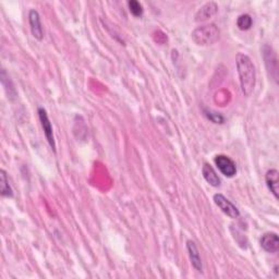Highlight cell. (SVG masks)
<instances>
[{
	"instance_id": "cell-1",
	"label": "cell",
	"mask_w": 279,
	"mask_h": 279,
	"mask_svg": "<svg viewBox=\"0 0 279 279\" xmlns=\"http://www.w3.org/2000/svg\"><path fill=\"white\" fill-rule=\"evenodd\" d=\"M237 69L240 78L241 91L244 96H251L255 88V68L251 58L244 54H238L237 56Z\"/></svg>"
},
{
	"instance_id": "cell-2",
	"label": "cell",
	"mask_w": 279,
	"mask_h": 279,
	"mask_svg": "<svg viewBox=\"0 0 279 279\" xmlns=\"http://www.w3.org/2000/svg\"><path fill=\"white\" fill-rule=\"evenodd\" d=\"M221 37V31L215 24L204 25L192 32V39L198 46H210L215 44Z\"/></svg>"
},
{
	"instance_id": "cell-3",
	"label": "cell",
	"mask_w": 279,
	"mask_h": 279,
	"mask_svg": "<svg viewBox=\"0 0 279 279\" xmlns=\"http://www.w3.org/2000/svg\"><path fill=\"white\" fill-rule=\"evenodd\" d=\"M263 51H264L263 54H264V59H265V63H266L267 70L269 72L271 79H273L277 83L278 82V59H277L276 52L268 45L264 46Z\"/></svg>"
},
{
	"instance_id": "cell-4",
	"label": "cell",
	"mask_w": 279,
	"mask_h": 279,
	"mask_svg": "<svg viewBox=\"0 0 279 279\" xmlns=\"http://www.w3.org/2000/svg\"><path fill=\"white\" fill-rule=\"evenodd\" d=\"M214 202L217 206L222 210L224 214H226L228 217H230L232 219H236L240 216V212H239L236 205L232 204L225 195H223L221 193L215 194Z\"/></svg>"
},
{
	"instance_id": "cell-5",
	"label": "cell",
	"mask_w": 279,
	"mask_h": 279,
	"mask_svg": "<svg viewBox=\"0 0 279 279\" xmlns=\"http://www.w3.org/2000/svg\"><path fill=\"white\" fill-rule=\"evenodd\" d=\"M38 117H39V121H41V124L44 130V134L47 138V141L50 145V148L52 151L56 152V143H55V137H54V131H52V125L51 122L48 118L47 111H46L44 108H38Z\"/></svg>"
},
{
	"instance_id": "cell-6",
	"label": "cell",
	"mask_w": 279,
	"mask_h": 279,
	"mask_svg": "<svg viewBox=\"0 0 279 279\" xmlns=\"http://www.w3.org/2000/svg\"><path fill=\"white\" fill-rule=\"evenodd\" d=\"M215 164L217 166L218 170L222 172V174L228 178L235 177L237 174V167L235 162L232 161L231 158L226 155H217L215 157Z\"/></svg>"
},
{
	"instance_id": "cell-7",
	"label": "cell",
	"mask_w": 279,
	"mask_h": 279,
	"mask_svg": "<svg viewBox=\"0 0 279 279\" xmlns=\"http://www.w3.org/2000/svg\"><path fill=\"white\" fill-rule=\"evenodd\" d=\"M261 247L268 253H277L279 250V238L275 232H267L261 238Z\"/></svg>"
},
{
	"instance_id": "cell-8",
	"label": "cell",
	"mask_w": 279,
	"mask_h": 279,
	"mask_svg": "<svg viewBox=\"0 0 279 279\" xmlns=\"http://www.w3.org/2000/svg\"><path fill=\"white\" fill-rule=\"evenodd\" d=\"M29 22L31 26V32L32 35L34 36L38 41H42L44 37L43 28L41 23V17H39V13L36 10H31L29 13Z\"/></svg>"
},
{
	"instance_id": "cell-9",
	"label": "cell",
	"mask_w": 279,
	"mask_h": 279,
	"mask_svg": "<svg viewBox=\"0 0 279 279\" xmlns=\"http://www.w3.org/2000/svg\"><path fill=\"white\" fill-rule=\"evenodd\" d=\"M218 12V6L214 2H210L207 4H205L202 6L195 15V21L196 22H204L206 20L211 19L212 17H214L216 13Z\"/></svg>"
},
{
	"instance_id": "cell-10",
	"label": "cell",
	"mask_w": 279,
	"mask_h": 279,
	"mask_svg": "<svg viewBox=\"0 0 279 279\" xmlns=\"http://www.w3.org/2000/svg\"><path fill=\"white\" fill-rule=\"evenodd\" d=\"M187 250L189 252V256H190V261L192 266L196 269L198 273H202L203 271V265H202V258L200 256V252H198V249L196 247V244L194 241L188 240L187 241Z\"/></svg>"
},
{
	"instance_id": "cell-11",
	"label": "cell",
	"mask_w": 279,
	"mask_h": 279,
	"mask_svg": "<svg viewBox=\"0 0 279 279\" xmlns=\"http://www.w3.org/2000/svg\"><path fill=\"white\" fill-rule=\"evenodd\" d=\"M265 180L268 189L275 196L276 200L279 198V172L276 169H270L265 176Z\"/></svg>"
},
{
	"instance_id": "cell-12",
	"label": "cell",
	"mask_w": 279,
	"mask_h": 279,
	"mask_svg": "<svg viewBox=\"0 0 279 279\" xmlns=\"http://www.w3.org/2000/svg\"><path fill=\"white\" fill-rule=\"evenodd\" d=\"M202 174L205 180L207 181V183H210L212 187H219L221 185V179H219L218 175L216 174V171L214 170V168L212 167L211 165L208 164H204L203 168H202Z\"/></svg>"
},
{
	"instance_id": "cell-13",
	"label": "cell",
	"mask_w": 279,
	"mask_h": 279,
	"mask_svg": "<svg viewBox=\"0 0 279 279\" xmlns=\"http://www.w3.org/2000/svg\"><path fill=\"white\" fill-rule=\"evenodd\" d=\"M0 191H2V195L6 197H12L13 191L9 184L8 177H7V172L2 169L0 171Z\"/></svg>"
},
{
	"instance_id": "cell-14",
	"label": "cell",
	"mask_w": 279,
	"mask_h": 279,
	"mask_svg": "<svg viewBox=\"0 0 279 279\" xmlns=\"http://www.w3.org/2000/svg\"><path fill=\"white\" fill-rule=\"evenodd\" d=\"M252 18L249 15H241L237 20V26L241 31H248L252 28Z\"/></svg>"
},
{
	"instance_id": "cell-15",
	"label": "cell",
	"mask_w": 279,
	"mask_h": 279,
	"mask_svg": "<svg viewBox=\"0 0 279 279\" xmlns=\"http://www.w3.org/2000/svg\"><path fill=\"white\" fill-rule=\"evenodd\" d=\"M204 115L206 116V118L213 123H224V121H225L224 116L222 114H219V112L214 111V110L205 108L204 109Z\"/></svg>"
},
{
	"instance_id": "cell-16",
	"label": "cell",
	"mask_w": 279,
	"mask_h": 279,
	"mask_svg": "<svg viewBox=\"0 0 279 279\" xmlns=\"http://www.w3.org/2000/svg\"><path fill=\"white\" fill-rule=\"evenodd\" d=\"M128 7L130 12L134 17H141L143 15V6L138 2H136V0H131V2H129Z\"/></svg>"
}]
</instances>
